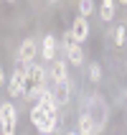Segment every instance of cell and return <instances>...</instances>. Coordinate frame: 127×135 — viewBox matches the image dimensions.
I'll return each instance as SVG.
<instances>
[{
  "label": "cell",
  "mask_w": 127,
  "mask_h": 135,
  "mask_svg": "<svg viewBox=\"0 0 127 135\" xmlns=\"http://www.w3.org/2000/svg\"><path fill=\"white\" fill-rule=\"evenodd\" d=\"M31 122L36 125L38 133H53V130H56V125H59V117H53L51 112H46L43 107L36 102V105H33V110H31Z\"/></svg>",
  "instance_id": "6da1fadb"
},
{
  "label": "cell",
  "mask_w": 127,
  "mask_h": 135,
  "mask_svg": "<svg viewBox=\"0 0 127 135\" xmlns=\"http://www.w3.org/2000/svg\"><path fill=\"white\" fill-rule=\"evenodd\" d=\"M28 87V76H26V64L18 61V66H15L13 76H10V84H8V94L10 97H23V92Z\"/></svg>",
  "instance_id": "7a4b0ae2"
},
{
  "label": "cell",
  "mask_w": 127,
  "mask_h": 135,
  "mask_svg": "<svg viewBox=\"0 0 127 135\" xmlns=\"http://www.w3.org/2000/svg\"><path fill=\"white\" fill-rule=\"evenodd\" d=\"M0 128L5 135H13L15 133V107L10 102L0 105Z\"/></svg>",
  "instance_id": "3957f363"
},
{
  "label": "cell",
  "mask_w": 127,
  "mask_h": 135,
  "mask_svg": "<svg viewBox=\"0 0 127 135\" xmlns=\"http://www.w3.org/2000/svg\"><path fill=\"white\" fill-rule=\"evenodd\" d=\"M71 36H74L76 44L87 41V36H89V23H87L84 15H76V18H74V23H71Z\"/></svg>",
  "instance_id": "277c9868"
},
{
  "label": "cell",
  "mask_w": 127,
  "mask_h": 135,
  "mask_svg": "<svg viewBox=\"0 0 127 135\" xmlns=\"http://www.w3.org/2000/svg\"><path fill=\"white\" fill-rule=\"evenodd\" d=\"M33 56H36V41L33 38H26L21 44V49H18V61L21 64H31Z\"/></svg>",
  "instance_id": "5b68a950"
},
{
  "label": "cell",
  "mask_w": 127,
  "mask_h": 135,
  "mask_svg": "<svg viewBox=\"0 0 127 135\" xmlns=\"http://www.w3.org/2000/svg\"><path fill=\"white\" fill-rule=\"evenodd\" d=\"M41 54H43V61H53L56 59V38L51 36V33H46L43 41H41Z\"/></svg>",
  "instance_id": "8992f818"
},
{
  "label": "cell",
  "mask_w": 127,
  "mask_h": 135,
  "mask_svg": "<svg viewBox=\"0 0 127 135\" xmlns=\"http://www.w3.org/2000/svg\"><path fill=\"white\" fill-rule=\"evenodd\" d=\"M66 61H69V64H74V66L84 64V51H82V46L76 44V41L69 44V49H66Z\"/></svg>",
  "instance_id": "52a82bcc"
},
{
  "label": "cell",
  "mask_w": 127,
  "mask_h": 135,
  "mask_svg": "<svg viewBox=\"0 0 127 135\" xmlns=\"http://www.w3.org/2000/svg\"><path fill=\"white\" fill-rule=\"evenodd\" d=\"M79 133H84V135L97 133V120H94L89 112H82V115H79Z\"/></svg>",
  "instance_id": "ba28073f"
},
{
  "label": "cell",
  "mask_w": 127,
  "mask_h": 135,
  "mask_svg": "<svg viewBox=\"0 0 127 135\" xmlns=\"http://www.w3.org/2000/svg\"><path fill=\"white\" fill-rule=\"evenodd\" d=\"M51 76H53V82H69V76H66V59H53Z\"/></svg>",
  "instance_id": "9c48e42d"
},
{
  "label": "cell",
  "mask_w": 127,
  "mask_h": 135,
  "mask_svg": "<svg viewBox=\"0 0 127 135\" xmlns=\"http://www.w3.org/2000/svg\"><path fill=\"white\" fill-rule=\"evenodd\" d=\"M53 97H56L59 107L66 105V102H69V82H56V92H53Z\"/></svg>",
  "instance_id": "30bf717a"
},
{
  "label": "cell",
  "mask_w": 127,
  "mask_h": 135,
  "mask_svg": "<svg viewBox=\"0 0 127 135\" xmlns=\"http://www.w3.org/2000/svg\"><path fill=\"white\" fill-rule=\"evenodd\" d=\"M99 15H102V21H112L114 18V0H102V8H99Z\"/></svg>",
  "instance_id": "8fae6325"
},
{
  "label": "cell",
  "mask_w": 127,
  "mask_h": 135,
  "mask_svg": "<svg viewBox=\"0 0 127 135\" xmlns=\"http://www.w3.org/2000/svg\"><path fill=\"white\" fill-rule=\"evenodd\" d=\"M92 13H94V0H79V15L89 18Z\"/></svg>",
  "instance_id": "7c38bea8"
},
{
  "label": "cell",
  "mask_w": 127,
  "mask_h": 135,
  "mask_svg": "<svg viewBox=\"0 0 127 135\" xmlns=\"http://www.w3.org/2000/svg\"><path fill=\"white\" fill-rule=\"evenodd\" d=\"M89 79L94 84H99V79H102V66H99V64H92L89 66Z\"/></svg>",
  "instance_id": "4fadbf2b"
},
{
  "label": "cell",
  "mask_w": 127,
  "mask_h": 135,
  "mask_svg": "<svg viewBox=\"0 0 127 135\" xmlns=\"http://www.w3.org/2000/svg\"><path fill=\"white\" fill-rule=\"evenodd\" d=\"M125 33H127V31H125V26H120V28L114 31V44H117V46H122V44H125Z\"/></svg>",
  "instance_id": "5bb4252c"
},
{
  "label": "cell",
  "mask_w": 127,
  "mask_h": 135,
  "mask_svg": "<svg viewBox=\"0 0 127 135\" xmlns=\"http://www.w3.org/2000/svg\"><path fill=\"white\" fill-rule=\"evenodd\" d=\"M0 84H3V71H0Z\"/></svg>",
  "instance_id": "9a60e30c"
},
{
  "label": "cell",
  "mask_w": 127,
  "mask_h": 135,
  "mask_svg": "<svg viewBox=\"0 0 127 135\" xmlns=\"http://www.w3.org/2000/svg\"><path fill=\"white\" fill-rule=\"evenodd\" d=\"M48 3H59V0H48Z\"/></svg>",
  "instance_id": "2e32d148"
},
{
  "label": "cell",
  "mask_w": 127,
  "mask_h": 135,
  "mask_svg": "<svg viewBox=\"0 0 127 135\" xmlns=\"http://www.w3.org/2000/svg\"><path fill=\"white\" fill-rule=\"evenodd\" d=\"M120 3H125V5H127V0H120Z\"/></svg>",
  "instance_id": "e0dca14e"
},
{
  "label": "cell",
  "mask_w": 127,
  "mask_h": 135,
  "mask_svg": "<svg viewBox=\"0 0 127 135\" xmlns=\"http://www.w3.org/2000/svg\"><path fill=\"white\" fill-rule=\"evenodd\" d=\"M8 3H15V0H8Z\"/></svg>",
  "instance_id": "ac0fdd59"
},
{
  "label": "cell",
  "mask_w": 127,
  "mask_h": 135,
  "mask_svg": "<svg viewBox=\"0 0 127 135\" xmlns=\"http://www.w3.org/2000/svg\"><path fill=\"white\" fill-rule=\"evenodd\" d=\"M125 94H127V89H125Z\"/></svg>",
  "instance_id": "d6986e66"
}]
</instances>
